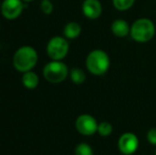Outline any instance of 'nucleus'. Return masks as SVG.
<instances>
[{
	"label": "nucleus",
	"instance_id": "f257e3e1",
	"mask_svg": "<svg viewBox=\"0 0 156 155\" xmlns=\"http://www.w3.org/2000/svg\"><path fill=\"white\" fill-rule=\"evenodd\" d=\"M38 61V54L31 46H23L18 48L13 55V66L19 72L32 70Z\"/></svg>",
	"mask_w": 156,
	"mask_h": 155
},
{
	"label": "nucleus",
	"instance_id": "7ed1b4c3",
	"mask_svg": "<svg viewBox=\"0 0 156 155\" xmlns=\"http://www.w3.org/2000/svg\"><path fill=\"white\" fill-rule=\"evenodd\" d=\"M86 68L94 76H102L109 68V58L105 51L96 49L89 52L86 58Z\"/></svg>",
	"mask_w": 156,
	"mask_h": 155
},
{
	"label": "nucleus",
	"instance_id": "9d476101",
	"mask_svg": "<svg viewBox=\"0 0 156 155\" xmlns=\"http://www.w3.org/2000/svg\"><path fill=\"white\" fill-rule=\"evenodd\" d=\"M111 30L114 35L117 37H125L131 32V27L124 19H116L112 23Z\"/></svg>",
	"mask_w": 156,
	"mask_h": 155
},
{
	"label": "nucleus",
	"instance_id": "aec40b11",
	"mask_svg": "<svg viewBox=\"0 0 156 155\" xmlns=\"http://www.w3.org/2000/svg\"><path fill=\"white\" fill-rule=\"evenodd\" d=\"M0 9H1V3H0Z\"/></svg>",
	"mask_w": 156,
	"mask_h": 155
},
{
	"label": "nucleus",
	"instance_id": "39448f33",
	"mask_svg": "<svg viewBox=\"0 0 156 155\" xmlns=\"http://www.w3.org/2000/svg\"><path fill=\"white\" fill-rule=\"evenodd\" d=\"M47 54L52 61H62L68 54L69 44L66 37L54 36L47 44Z\"/></svg>",
	"mask_w": 156,
	"mask_h": 155
},
{
	"label": "nucleus",
	"instance_id": "6e6552de",
	"mask_svg": "<svg viewBox=\"0 0 156 155\" xmlns=\"http://www.w3.org/2000/svg\"><path fill=\"white\" fill-rule=\"evenodd\" d=\"M0 10L4 18L13 20L18 18L23 13V0H3Z\"/></svg>",
	"mask_w": 156,
	"mask_h": 155
},
{
	"label": "nucleus",
	"instance_id": "412c9836",
	"mask_svg": "<svg viewBox=\"0 0 156 155\" xmlns=\"http://www.w3.org/2000/svg\"><path fill=\"white\" fill-rule=\"evenodd\" d=\"M155 155H156V150H155Z\"/></svg>",
	"mask_w": 156,
	"mask_h": 155
},
{
	"label": "nucleus",
	"instance_id": "423d86ee",
	"mask_svg": "<svg viewBox=\"0 0 156 155\" xmlns=\"http://www.w3.org/2000/svg\"><path fill=\"white\" fill-rule=\"evenodd\" d=\"M98 124L96 118L89 114L80 115L76 120V131L84 136H90L98 132Z\"/></svg>",
	"mask_w": 156,
	"mask_h": 155
},
{
	"label": "nucleus",
	"instance_id": "f3484780",
	"mask_svg": "<svg viewBox=\"0 0 156 155\" xmlns=\"http://www.w3.org/2000/svg\"><path fill=\"white\" fill-rule=\"evenodd\" d=\"M41 10L43 11L44 14L49 15L53 12V4L50 0H43L41 3Z\"/></svg>",
	"mask_w": 156,
	"mask_h": 155
},
{
	"label": "nucleus",
	"instance_id": "a211bd4d",
	"mask_svg": "<svg viewBox=\"0 0 156 155\" xmlns=\"http://www.w3.org/2000/svg\"><path fill=\"white\" fill-rule=\"evenodd\" d=\"M147 139L151 145L156 146V128H152L147 133Z\"/></svg>",
	"mask_w": 156,
	"mask_h": 155
},
{
	"label": "nucleus",
	"instance_id": "6ab92c4d",
	"mask_svg": "<svg viewBox=\"0 0 156 155\" xmlns=\"http://www.w3.org/2000/svg\"><path fill=\"white\" fill-rule=\"evenodd\" d=\"M23 2H26V3H28V2H32L33 0H23Z\"/></svg>",
	"mask_w": 156,
	"mask_h": 155
},
{
	"label": "nucleus",
	"instance_id": "9b49d317",
	"mask_svg": "<svg viewBox=\"0 0 156 155\" xmlns=\"http://www.w3.org/2000/svg\"><path fill=\"white\" fill-rule=\"evenodd\" d=\"M82 32V28H81L80 23H76V21H70L67 25L64 27L63 33H64V37H66L67 39H74L76 37H79Z\"/></svg>",
	"mask_w": 156,
	"mask_h": 155
},
{
	"label": "nucleus",
	"instance_id": "4468645a",
	"mask_svg": "<svg viewBox=\"0 0 156 155\" xmlns=\"http://www.w3.org/2000/svg\"><path fill=\"white\" fill-rule=\"evenodd\" d=\"M113 125L108 121H102L98 124V132L97 133H99V135H101V136L106 137L113 133Z\"/></svg>",
	"mask_w": 156,
	"mask_h": 155
},
{
	"label": "nucleus",
	"instance_id": "2eb2a0df",
	"mask_svg": "<svg viewBox=\"0 0 156 155\" xmlns=\"http://www.w3.org/2000/svg\"><path fill=\"white\" fill-rule=\"evenodd\" d=\"M74 155H94L93 148L86 143H81L74 149Z\"/></svg>",
	"mask_w": 156,
	"mask_h": 155
},
{
	"label": "nucleus",
	"instance_id": "dca6fc26",
	"mask_svg": "<svg viewBox=\"0 0 156 155\" xmlns=\"http://www.w3.org/2000/svg\"><path fill=\"white\" fill-rule=\"evenodd\" d=\"M134 3H135V0H113L114 6L118 11L129 10Z\"/></svg>",
	"mask_w": 156,
	"mask_h": 155
},
{
	"label": "nucleus",
	"instance_id": "1a4fd4ad",
	"mask_svg": "<svg viewBox=\"0 0 156 155\" xmlns=\"http://www.w3.org/2000/svg\"><path fill=\"white\" fill-rule=\"evenodd\" d=\"M82 12L88 19H97L102 14V4L99 0H84Z\"/></svg>",
	"mask_w": 156,
	"mask_h": 155
},
{
	"label": "nucleus",
	"instance_id": "20e7f679",
	"mask_svg": "<svg viewBox=\"0 0 156 155\" xmlns=\"http://www.w3.org/2000/svg\"><path fill=\"white\" fill-rule=\"evenodd\" d=\"M44 78L50 83L58 84L62 83L66 80V78L69 75V69L67 65L63 63L62 61H51L44 67Z\"/></svg>",
	"mask_w": 156,
	"mask_h": 155
},
{
	"label": "nucleus",
	"instance_id": "f8f14e48",
	"mask_svg": "<svg viewBox=\"0 0 156 155\" xmlns=\"http://www.w3.org/2000/svg\"><path fill=\"white\" fill-rule=\"evenodd\" d=\"M21 82L23 85L28 89H35L39 84V78L37 73L34 71L30 70L27 72H23V78H21Z\"/></svg>",
	"mask_w": 156,
	"mask_h": 155
},
{
	"label": "nucleus",
	"instance_id": "f03ea898",
	"mask_svg": "<svg viewBox=\"0 0 156 155\" xmlns=\"http://www.w3.org/2000/svg\"><path fill=\"white\" fill-rule=\"evenodd\" d=\"M131 37L137 43H147L155 35V25L149 18H139L131 26Z\"/></svg>",
	"mask_w": 156,
	"mask_h": 155
},
{
	"label": "nucleus",
	"instance_id": "ddd939ff",
	"mask_svg": "<svg viewBox=\"0 0 156 155\" xmlns=\"http://www.w3.org/2000/svg\"><path fill=\"white\" fill-rule=\"evenodd\" d=\"M69 76L71 81L74 83V84H82V83L85 82L86 80V73L84 72V70L81 68H72L71 70L69 71Z\"/></svg>",
	"mask_w": 156,
	"mask_h": 155
},
{
	"label": "nucleus",
	"instance_id": "0eeeda50",
	"mask_svg": "<svg viewBox=\"0 0 156 155\" xmlns=\"http://www.w3.org/2000/svg\"><path fill=\"white\" fill-rule=\"evenodd\" d=\"M139 140L134 133H124L118 139V149L123 155H132L138 149Z\"/></svg>",
	"mask_w": 156,
	"mask_h": 155
}]
</instances>
